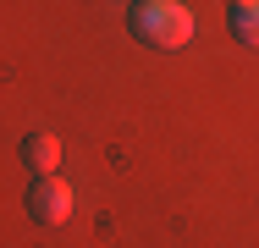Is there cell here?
Instances as JSON below:
<instances>
[{"mask_svg":"<svg viewBox=\"0 0 259 248\" xmlns=\"http://www.w3.org/2000/svg\"><path fill=\"white\" fill-rule=\"evenodd\" d=\"M133 39H144L149 50H182L193 39V11L182 0H144L133 6Z\"/></svg>","mask_w":259,"mask_h":248,"instance_id":"obj_1","label":"cell"},{"mask_svg":"<svg viewBox=\"0 0 259 248\" xmlns=\"http://www.w3.org/2000/svg\"><path fill=\"white\" fill-rule=\"evenodd\" d=\"M28 215H33L39 226H61V221L72 215V188H66L61 177H33V188H28Z\"/></svg>","mask_w":259,"mask_h":248,"instance_id":"obj_2","label":"cell"},{"mask_svg":"<svg viewBox=\"0 0 259 248\" xmlns=\"http://www.w3.org/2000/svg\"><path fill=\"white\" fill-rule=\"evenodd\" d=\"M22 160H28L33 177H55V166H61V138H55V133H28V138H22Z\"/></svg>","mask_w":259,"mask_h":248,"instance_id":"obj_3","label":"cell"},{"mask_svg":"<svg viewBox=\"0 0 259 248\" xmlns=\"http://www.w3.org/2000/svg\"><path fill=\"white\" fill-rule=\"evenodd\" d=\"M226 22H232V39H237V45L259 50V0H232Z\"/></svg>","mask_w":259,"mask_h":248,"instance_id":"obj_4","label":"cell"},{"mask_svg":"<svg viewBox=\"0 0 259 248\" xmlns=\"http://www.w3.org/2000/svg\"><path fill=\"white\" fill-rule=\"evenodd\" d=\"M138 6H144V0H138Z\"/></svg>","mask_w":259,"mask_h":248,"instance_id":"obj_5","label":"cell"}]
</instances>
